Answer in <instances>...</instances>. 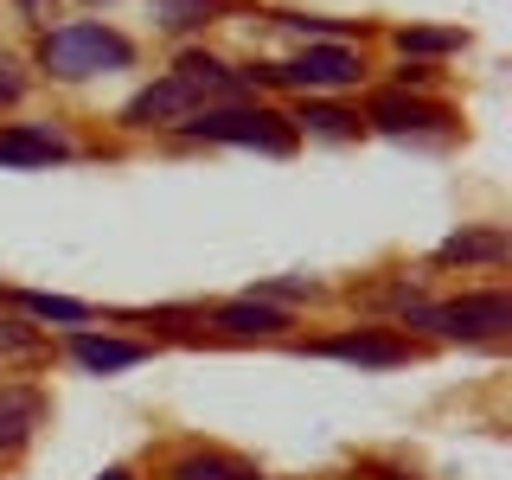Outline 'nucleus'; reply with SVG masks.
I'll list each match as a JSON object with an SVG mask.
<instances>
[{"mask_svg": "<svg viewBox=\"0 0 512 480\" xmlns=\"http://www.w3.org/2000/svg\"><path fill=\"white\" fill-rule=\"evenodd\" d=\"M461 45H468V39H461V32H442V26H404V32H397V52H416V58H429V52H461Z\"/></svg>", "mask_w": 512, "mask_h": 480, "instance_id": "2eb2a0df", "label": "nucleus"}, {"mask_svg": "<svg viewBox=\"0 0 512 480\" xmlns=\"http://www.w3.org/2000/svg\"><path fill=\"white\" fill-rule=\"evenodd\" d=\"M212 327H224V333H237V340H276L282 327H295L276 301H256V295H244V301H224V308H212Z\"/></svg>", "mask_w": 512, "mask_h": 480, "instance_id": "0eeeda50", "label": "nucleus"}, {"mask_svg": "<svg viewBox=\"0 0 512 480\" xmlns=\"http://www.w3.org/2000/svg\"><path fill=\"white\" fill-rule=\"evenodd\" d=\"M148 13H154L160 32H192L218 13V0H148Z\"/></svg>", "mask_w": 512, "mask_h": 480, "instance_id": "4468645a", "label": "nucleus"}, {"mask_svg": "<svg viewBox=\"0 0 512 480\" xmlns=\"http://www.w3.org/2000/svg\"><path fill=\"white\" fill-rule=\"evenodd\" d=\"M205 109V96L186 84V77H160V84H148V90H135L128 96V109H122V122L128 128H180L186 116H199Z\"/></svg>", "mask_w": 512, "mask_h": 480, "instance_id": "39448f33", "label": "nucleus"}, {"mask_svg": "<svg viewBox=\"0 0 512 480\" xmlns=\"http://www.w3.org/2000/svg\"><path fill=\"white\" fill-rule=\"evenodd\" d=\"M237 474H244V468H237V461H224V455H180L167 480H237Z\"/></svg>", "mask_w": 512, "mask_h": 480, "instance_id": "f3484780", "label": "nucleus"}, {"mask_svg": "<svg viewBox=\"0 0 512 480\" xmlns=\"http://www.w3.org/2000/svg\"><path fill=\"white\" fill-rule=\"evenodd\" d=\"M45 416V397L32 384H0V448H20Z\"/></svg>", "mask_w": 512, "mask_h": 480, "instance_id": "9d476101", "label": "nucleus"}, {"mask_svg": "<svg viewBox=\"0 0 512 480\" xmlns=\"http://www.w3.org/2000/svg\"><path fill=\"white\" fill-rule=\"evenodd\" d=\"M512 256V237L506 231H455V237H442L436 244V263H506Z\"/></svg>", "mask_w": 512, "mask_h": 480, "instance_id": "f8f14e48", "label": "nucleus"}, {"mask_svg": "<svg viewBox=\"0 0 512 480\" xmlns=\"http://www.w3.org/2000/svg\"><path fill=\"white\" fill-rule=\"evenodd\" d=\"M301 128H314V135H352V128H359V116H352V109H340V103H308L301 109Z\"/></svg>", "mask_w": 512, "mask_h": 480, "instance_id": "a211bd4d", "label": "nucleus"}, {"mask_svg": "<svg viewBox=\"0 0 512 480\" xmlns=\"http://www.w3.org/2000/svg\"><path fill=\"white\" fill-rule=\"evenodd\" d=\"M237 480H263V474H250V468H244V474H237Z\"/></svg>", "mask_w": 512, "mask_h": 480, "instance_id": "393cba45", "label": "nucleus"}, {"mask_svg": "<svg viewBox=\"0 0 512 480\" xmlns=\"http://www.w3.org/2000/svg\"><path fill=\"white\" fill-rule=\"evenodd\" d=\"M39 64L64 84H77V77H96V71H128L135 64V45L122 39V32L96 26V20H71L58 32H45L39 39Z\"/></svg>", "mask_w": 512, "mask_h": 480, "instance_id": "f03ea898", "label": "nucleus"}, {"mask_svg": "<svg viewBox=\"0 0 512 480\" xmlns=\"http://www.w3.org/2000/svg\"><path fill=\"white\" fill-rule=\"evenodd\" d=\"M372 480H410V474H397V468H372Z\"/></svg>", "mask_w": 512, "mask_h": 480, "instance_id": "5701e85b", "label": "nucleus"}, {"mask_svg": "<svg viewBox=\"0 0 512 480\" xmlns=\"http://www.w3.org/2000/svg\"><path fill=\"white\" fill-rule=\"evenodd\" d=\"M173 77H186L192 90L205 96V103H231L237 90H244V77L237 71H224V64L212 52H180V64H173Z\"/></svg>", "mask_w": 512, "mask_h": 480, "instance_id": "9b49d317", "label": "nucleus"}, {"mask_svg": "<svg viewBox=\"0 0 512 480\" xmlns=\"http://www.w3.org/2000/svg\"><path fill=\"white\" fill-rule=\"evenodd\" d=\"M71 359L84 365V372H128V365H141V359H148V346H135V340H109V333H84V327H71Z\"/></svg>", "mask_w": 512, "mask_h": 480, "instance_id": "6e6552de", "label": "nucleus"}, {"mask_svg": "<svg viewBox=\"0 0 512 480\" xmlns=\"http://www.w3.org/2000/svg\"><path fill=\"white\" fill-rule=\"evenodd\" d=\"M96 480H128V468H109V474H96Z\"/></svg>", "mask_w": 512, "mask_h": 480, "instance_id": "b1692460", "label": "nucleus"}, {"mask_svg": "<svg viewBox=\"0 0 512 480\" xmlns=\"http://www.w3.org/2000/svg\"><path fill=\"white\" fill-rule=\"evenodd\" d=\"M378 128H391V135H404V128H429V122H448L442 109H429V103H416V96L404 90H378L372 96V109H365Z\"/></svg>", "mask_w": 512, "mask_h": 480, "instance_id": "ddd939ff", "label": "nucleus"}, {"mask_svg": "<svg viewBox=\"0 0 512 480\" xmlns=\"http://www.w3.org/2000/svg\"><path fill=\"white\" fill-rule=\"evenodd\" d=\"M429 77H436V71H429V64H404V71H397V84H404V90H423Z\"/></svg>", "mask_w": 512, "mask_h": 480, "instance_id": "4be33fe9", "label": "nucleus"}, {"mask_svg": "<svg viewBox=\"0 0 512 480\" xmlns=\"http://www.w3.org/2000/svg\"><path fill=\"white\" fill-rule=\"evenodd\" d=\"M26 314H39V320H64V327H84L90 320V308L84 301H64V295H13Z\"/></svg>", "mask_w": 512, "mask_h": 480, "instance_id": "dca6fc26", "label": "nucleus"}, {"mask_svg": "<svg viewBox=\"0 0 512 480\" xmlns=\"http://www.w3.org/2000/svg\"><path fill=\"white\" fill-rule=\"evenodd\" d=\"M0 295H7V288H0Z\"/></svg>", "mask_w": 512, "mask_h": 480, "instance_id": "a878e982", "label": "nucleus"}, {"mask_svg": "<svg viewBox=\"0 0 512 480\" xmlns=\"http://www.w3.org/2000/svg\"><path fill=\"white\" fill-rule=\"evenodd\" d=\"M250 84H301V90H346L359 84V52L340 39H314L295 64H256Z\"/></svg>", "mask_w": 512, "mask_h": 480, "instance_id": "20e7f679", "label": "nucleus"}, {"mask_svg": "<svg viewBox=\"0 0 512 480\" xmlns=\"http://www.w3.org/2000/svg\"><path fill=\"white\" fill-rule=\"evenodd\" d=\"M52 160H64V141L52 128H32V122L0 128V167H52Z\"/></svg>", "mask_w": 512, "mask_h": 480, "instance_id": "1a4fd4ad", "label": "nucleus"}, {"mask_svg": "<svg viewBox=\"0 0 512 480\" xmlns=\"http://www.w3.org/2000/svg\"><path fill=\"white\" fill-rule=\"evenodd\" d=\"M20 90H26V77L13 71L7 58H0V109H7V103H20Z\"/></svg>", "mask_w": 512, "mask_h": 480, "instance_id": "412c9836", "label": "nucleus"}, {"mask_svg": "<svg viewBox=\"0 0 512 480\" xmlns=\"http://www.w3.org/2000/svg\"><path fill=\"white\" fill-rule=\"evenodd\" d=\"M308 352H320V359H346V365H410L416 359V346L410 340H397V333H384V327H359V333H333V340H314Z\"/></svg>", "mask_w": 512, "mask_h": 480, "instance_id": "423d86ee", "label": "nucleus"}, {"mask_svg": "<svg viewBox=\"0 0 512 480\" xmlns=\"http://www.w3.org/2000/svg\"><path fill=\"white\" fill-rule=\"evenodd\" d=\"M39 346L45 340L26 327V320H7V314H0V352H39Z\"/></svg>", "mask_w": 512, "mask_h": 480, "instance_id": "aec40b11", "label": "nucleus"}, {"mask_svg": "<svg viewBox=\"0 0 512 480\" xmlns=\"http://www.w3.org/2000/svg\"><path fill=\"white\" fill-rule=\"evenodd\" d=\"M410 327H429L442 340H493V333L512 327V295L506 288H480V295H461V301H442V308H416L404 314Z\"/></svg>", "mask_w": 512, "mask_h": 480, "instance_id": "7ed1b4c3", "label": "nucleus"}, {"mask_svg": "<svg viewBox=\"0 0 512 480\" xmlns=\"http://www.w3.org/2000/svg\"><path fill=\"white\" fill-rule=\"evenodd\" d=\"M180 135L224 141V148H263V154H295V122L263 103H205L199 116L180 122Z\"/></svg>", "mask_w": 512, "mask_h": 480, "instance_id": "f257e3e1", "label": "nucleus"}, {"mask_svg": "<svg viewBox=\"0 0 512 480\" xmlns=\"http://www.w3.org/2000/svg\"><path fill=\"white\" fill-rule=\"evenodd\" d=\"M282 26H295V32H314V39H340L346 45V20H320V13H282Z\"/></svg>", "mask_w": 512, "mask_h": 480, "instance_id": "6ab92c4d", "label": "nucleus"}]
</instances>
